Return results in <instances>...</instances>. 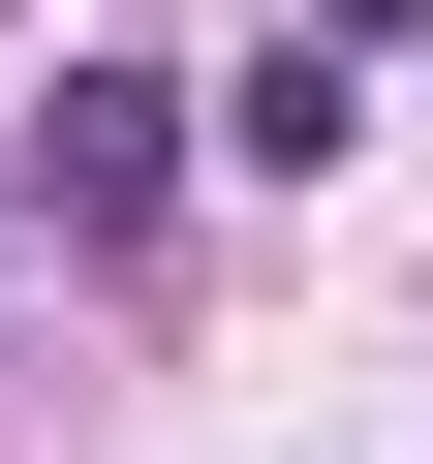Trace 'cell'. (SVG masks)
I'll use <instances>...</instances> for the list:
<instances>
[{
  "label": "cell",
  "mask_w": 433,
  "mask_h": 464,
  "mask_svg": "<svg viewBox=\"0 0 433 464\" xmlns=\"http://www.w3.org/2000/svg\"><path fill=\"white\" fill-rule=\"evenodd\" d=\"M32 186H63V248H93V217H155V186H186V93H155V63H63Z\"/></svg>",
  "instance_id": "cell-1"
},
{
  "label": "cell",
  "mask_w": 433,
  "mask_h": 464,
  "mask_svg": "<svg viewBox=\"0 0 433 464\" xmlns=\"http://www.w3.org/2000/svg\"><path fill=\"white\" fill-rule=\"evenodd\" d=\"M341 124H371V32H279V63H248V93H216V155H248V186H310V155H341Z\"/></svg>",
  "instance_id": "cell-2"
}]
</instances>
